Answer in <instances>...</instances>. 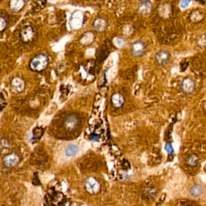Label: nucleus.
I'll use <instances>...</instances> for the list:
<instances>
[{"mask_svg": "<svg viewBox=\"0 0 206 206\" xmlns=\"http://www.w3.org/2000/svg\"><path fill=\"white\" fill-rule=\"evenodd\" d=\"M49 62V56L45 53H40L32 58L29 64V67L33 71L40 72L48 67Z\"/></svg>", "mask_w": 206, "mask_h": 206, "instance_id": "obj_1", "label": "nucleus"}, {"mask_svg": "<svg viewBox=\"0 0 206 206\" xmlns=\"http://www.w3.org/2000/svg\"><path fill=\"white\" fill-rule=\"evenodd\" d=\"M84 16L80 10L75 11L71 15L70 19V25L71 28L75 30L80 29L84 24Z\"/></svg>", "mask_w": 206, "mask_h": 206, "instance_id": "obj_2", "label": "nucleus"}, {"mask_svg": "<svg viewBox=\"0 0 206 206\" xmlns=\"http://www.w3.org/2000/svg\"><path fill=\"white\" fill-rule=\"evenodd\" d=\"M146 45L145 43L141 40H137L131 44L130 46V51L133 56L140 58L146 52Z\"/></svg>", "mask_w": 206, "mask_h": 206, "instance_id": "obj_3", "label": "nucleus"}, {"mask_svg": "<svg viewBox=\"0 0 206 206\" xmlns=\"http://www.w3.org/2000/svg\"><path fill=\"white\" fill-rule=\"evenodd\" d=\"M181 90L185 95H192L196 89V83L191 77L184 78L181 83Z\"/></svg>", "mask_w": 206, "mask_h": 206, "instance_id": "obj_4", "label": "nucleus"}, {"mask_svg": "<svg viewBox=\"0 0 206 206\" xmlns=\"http://www.w3.org/2000/svg\"><path fill=\"white\" fill-rule=\"evenodd\" d=\"M85 188L90 194H95L100 190V184L94 177L87 178L85 182Z\"/></svg>", "mask_w": 206, "mask_h": 206, "instance_id": "obj_5", "label": "nucleus"}, {"mask_svg": "<svg viewBox=\"0 0 206 206\" xmlns=\"http://www.w3.org/2000/svg\"><path fill=\"white\" fill-rule=\"evenodd\" d=\"M171 54L170 52L166 50H162L157 53L155 56V60L157 64L159 66L166 65L171 60Z\"/></svg>", "mask_w": 206, "mask_h": 206, "instance_id": "obj_6", "label": "nucleus"}, {"mask_svg": "<svg viewBox=\"0 0 206 206\" xmlns=\"http://www.w3.org/2000/svg\"><path fill=\"white\" fill-rule=\"evenodd\" d=\"M153 4L149 0H142L138 4L137 10L139 13L143 16L149 15L153 10Z\"/></svg>", "mask_w": 206, "mask_h": 206, "instance_id": "obj_7", "label": "nucleus"}, {"mask_svg": "<svg viewBox=\"0 0 206 206\" xmlns=\"http://www.w3.org/2000/svg\"><path fill=\"white\" fill-rule=\"evenodd\" d=\"M35 34L36 32L33 27L26 26L21 32V39L23 43H29L33 39Z\"/></svg>", "mask_w": 206, "mask_h": 206, "instance_id": "obj_8", "label": "nucleus"}, {"mask_svg": "<svg viewBox=\"0 0 206 206\" xmlns=\"http://www.w3.org/2000/svg\"><path fill=\"white\" fill-rule=\"evenodd\" d=\"M3 162L7 167H15L20 162V157L15 153H12L6 155L3 159Z\"/></svg>", "mask_w": 206, "mask_h": 206, "instance_id": "obj_9", "label": "nucleus"}, {"mask_svg": "<svg viewBox=\"0 0 206 206\" xmlns=\"http://www.w3.org/2000/svg\"><path fill=\"white\" fill-rule=\"evenodd\" d=\"M11 88L15 93H21L24 90L25 82L21 77H13L11 81Z\"/></svg>", "mask_w": 206, "mask_h": 206, "instance_id": "obj_10", "label": "nucleus"}, {"mask_svg": "<svg viewBox=\"0 0 206 206\" xmlns=\"http://www.w3.org/2000/svg\"><path fill=\"white\" fill-rule=\"evenodd\" d=\"M26 5V0H10L9 9L14 13L18 12L23 9Z\"/></svg>", "mask_w": 206, "mask_h": 206, "instance_id": "obj_11", "label": "nucleus"}, {"mask_svg": "<svg viewBox=\"0 0 206 206\" xmlns=\"http://www.w3.org/2000/svg\"><path fill=\"white\" fill-rule=\"evenodd\" d=\"M93 26L96 31L103 32L107 28L108 23L105 18L103 17H97L95 19Z\"/></svg>", "mask_w": 206, "mask_h": 206, "instance_id": "obj_12", "label": "nucleus"}, {"mask_svg": "<svg viewBox=\"0 0 206 206\" xmlns=\"http://www.w3.org/2000/svg\"><path fill=\"white\" fill-rule=\"evenodd\" d=\"M124 97L119 93H115L112 95L111 98L112 105L116 108H121L125 103Z\"/></svg>", "mask_w": 206, "mask_h": 206, "instance_id": "obj_13", "label": "nucleus"}, {"mask_svg": "<svg viewBox=\"0 0 206 206\" xmlns=\"http://www.w3.org/2000/svg\"><path fill=\"white\" fill-rule=\"evenodd\" d=\"M204 14L200 10H193L189 15L190 20L195 23H198L201 22L204 19Z\"/></svg>", "mask_w": 206, "mask_h": 206, "instance_id": "obj_14", "label": "nucleus"}, {"mask_svg": "<svg viewBox=\"0 0 206 206\" xmlns=\"http://www.w3.org/2000/svg\"><path fill=\"white\" fill-rule=\"evenodd\" d=\"M95 34L91 32H87L84 33L79 40V43L83 45H89L95 40Z\"/></svg>", "mask_w": 206, "mask_h": 206, "instance_id": "obj_15", "label": "nucleus"}, {"mask_svg": "<svg viewBox=\"0 0 206 206\" xmlns=\"http://www.w3.org/2000/svg\"><path fill=\"white\" fill-rule=\"evenodd\" d=\"M199 161V157L196 154L189 155L186 160V163L190 167H195L198 165Z\"/></svg>", "mask_w": 206, "mask_h": 206, "instance_id": "obj_16", "label": "nucleus"}, {"mask_svg": "<svg viewBox=\"0 0 206 206\" xmlns=\"http://www.w3.org/2000/svg\"><path fill=\"white\" fill-rule=\"evenodd\" d=\"M204 189L201 185L196 184H194L190 189V194L193 197H199L203 193Z\"/></svg>", "mask_w": 206, "mask_h": 206, "instance_id": "obj_17", "label": "nucleus"}, {"mask_svg": "<svg viewBox=\"0 0 206 206\" xmlns=\"http://www.w3.org/2000/svg\"><path fill=\"white\" fill-rule=\"evenodd\" d=\"M78 123V120L77 118L75 116H70L67 119L65 120V126L69 129H74L75 127H76Z\"/></svg>", "mask_w": 206, "mask_h": 206, "instance_id": "obj_18", "label": "nucleus"}, {"mask_svg": "<svg viewBox=\"0 0 206 206\" xmlns=\"http://www.w3.org/2000/svg\"><path fill=\"white\" fill-rule=\"evenodd\" d=\"M79 148L75 145H70L65 149V154L67 157H72L77 154Z\"/></svg>", "mask_w": 206, "mask_h": 206, "instance_id": "obj_19", "label": "nucleus"}, {"mask_svg": "<svg viewBox=\"0 0 206 206\" xmlns=\"http://www.w3.org/2000/svg\"><path fill=\"white\" fill-rule=\"evenodd\" d=\"M143 193L145 197L147 199H151V198L154 197L155 193H156V191L153 188H146L145 189H144Z\"/></svg>", "mask_w": 206, "mask_h": 206, "instance_id": "obj_20", "label": "nucleus"}, {"mask_svg": "<svg viewBox=\"0 0 206 206\" xmlns=\"http://www.w3.org/2000/svg\"><path fill=\"white\" fill-rule=\"evenodd\" d=\"M197 44L201 49L206 47V34H203L199 36L197 39Z\"/></svg>", "mask_w": 206, "mask_h": 206, "instance_id": "obj_21", "label": "nucleus"}, {"mask_svg": "<svg viewBox=\"0 0 206 206\" xmlns=\"http://www.w3.org/2000/svg\"><path fill=\"white\" fill-rule=\"evenodd\" d=\"M8 26V21L6 18L3 16L0 18V30L1 32H3Z\"/></svg>", "mask_w": 206, "mask_h": 206, "instance_id": "obj_22", "label": "nucleus"}, {"mask_svg": "<svg viewBox=\"0 0 206 206\" xmlns=\"http://www.w3.org/2000/svg\"><path fill=\"white\" fill-rule=\"evenodd\" d=\"M165 149H166V151L168 152V154H172L174 152L173 147L172 146V144L170 143H167L166 144Z\"/></svg>", "mask_w": 206, "mask_h": 206, "instance_id": "obj_23", "label": "nucleus"}, {"mask_svg": "<svg viewBox=\"0 0 206 206\" xmlns=\"http://www.w3.org/2000/svg\"><path fill=\"white\" fill-rule=\"evenodd\" d=\"M116 42L120 47H125L126 46V41L122 38H118L117 39Z\"/></svg>", "mask_w": 206, "mask_h": 206, "instance_id": "obj_24", "label": "nucleus"}, {"mask_svg": "<svg viewBox=\"0 0 206 206\" xmlns=\"http://www.w3.org/2000/svg\"><path fill=\"white\" fill-rule=\"evenodd\" d=\"M190 2H191V0H182L181 2V8H183V9L187 8L189 6Z\"/></svg>", "mask_w": 206, "mask_h": 206, "instance_id": "obj_25", "label": "nucleus"}, {"mask_svg": "<svg viewBox=\"0 0 206 206\" xmlns=\"http://www.w3.org/2000/svg\"><path fill=\"white\" fill-rule=\"evenodd\" d=\"M91 140L93 141H99V139H100L99 137L98 136H96V135H93V136H91Z\"/></svg>", "mask_w": 206, "mask_h": 206, "instance_id": "obj_26", "label": "nucleus"}]
</instances>
